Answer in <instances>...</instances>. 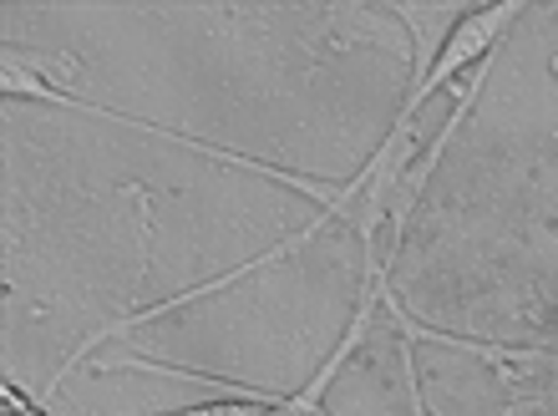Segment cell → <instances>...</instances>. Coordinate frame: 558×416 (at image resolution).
I'll use <instances>...</instances> for the list:
<instances>
[{
  "label": "cell",
  "instance_id": "1",
  "mask_svg": "<svg viewBox=\"0 0 558 416\" xmlns=\"http://www.w3.org/2000/svg\"><path fill=\"white\" fill-rule=\"evenodd\" d=\"M513 15H518L513 0H502V5H493V11L462 15V21H457V30L447 36V46H441L437 72L426 76L422 87H412V97H407V107H401V112H407V118H416V112L426 107V97H432L437 87H447V82H452V76L462 72L468 61H487V51H493V41H498V30L508 26Z\"/></svg>",
  "mask_w": 558,
  "mask_h": 416
},
{
  "label": "cell",
  "instance_id": "4",
  "mask_svg": "<svg viewBox=\"0 0 558 416\" xmlns=\"http://www.w3.org/2000/svg\"><path fill=\"white\" fill-rule=\"evenodd\" d=\"M320 416H330V412H320Z\"/></svg>",
  "mask_w": 558,
  "mask_h": 416
},
{
  "label": "cell",
  "instance_id": "2",
  "mask_svg": "<svg viewBox=\"0 0 558 416\" xmlns=\"http://www.w3.org/2000/svg\"><path fill=\"white\" fill-rule=\"evenodd\" d=\"M381 284H386V269H366V284H361V305H355V320L351 330H345V341L336 345V356L320 366V376L315 381H305V387L294 391V396H279V402H269L265 412H254V416H320L325 412V387L336 381V371L345 366V356H351L355 345L366 341V330H371V310H376V299H381Z\"/></svg>",
  "mask_w": 558,
  "mask_h": 416
},
{
  "label": "cell",
  "instance_id": "3",
  "mask_svg": "<svg viewBox=\"0 0 558 416\" xmlns=\"http://www.w3.org/2000/svg\"><path fill=\"white\" fill-rule=\"evenodd\" d=\"M173 416H254L250 406H193V412H173Z\"/></svg>",
  "mask_w": 558,
  "mask_h": 416
}]
</instances>
